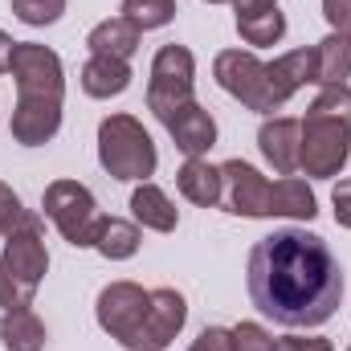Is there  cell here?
<instances>
[{"instance_id":"ac0fdd59","label":"cell","mask_w":351,"mask_h":351,"mask_svg":"<svg viewBox=\"0 0 351 351\" xmlns=\"http://www.w3.org/2000/svg\"><path fill=\"white\" fill-rule=\"evenodd\" d=\"M127 86H131V66L127 62L90 53V62L82 66V90H86L90 98H114Z\"/></svg>"},{"instance_id":"ba28073f","label":"cell","mask_w":351,"mask_h":351,"mask_svg":"<svg viewBox=\"0 0 351 351\" xmlns=\"http://www.w3.org/2000/svg\"><path fill=\"white\" fill-rule=\"evenodd\" d=\"M348 156H351V127H343L339 119L306 110L302 143H298V172L315 176V180H331V176L343 172Z\"/></svg>"},{"instance_id":"ffe728a7","label":"cell","mask_w":351,"mask_h":351,"mask_svg":"<svg viewBox=\"0 0 351 351\" xmlns=\"http://www.w3.org/2000/svg\"><path fill=\"white\" fill-rule=\"evenodd\" d=\"M319 58V86H343L351 78V33H327L315 45Z\"/></svg>"},{"instance_id":"836d02e7","label":"cell","mask_w":351,"mask_h":351,"mask_svg":"<svg viewBox=\"0 0 351 351\" xmlns=\"http://www.w3.org/2000/svg\"><path fill=\"white\" fill-rule=\"evenodd\" d=\"M143 351H156V348H143Z\"/></svg>"},{"instance_id":"4dcf8cb0","label":"cell","mask_w":351,"mask_h":351,"mask_svg":"<svg viewBox=\"0 0 351 351\" xmlns=\"http://www.w3.org/2000/svg\"><path fill=\"white\" fill-rule=\"evenodd\" d=\"M331 204H335V221L351 229V180H339L335 192H331Z\"/></svg>"},{"instance_id":"52a82bcc","label":"cell","mask_w":351,"mask_h":351,"mask_svg":"<svg viewBox=\"0 0 351 351\" xmlns=\"http://www.w3.org/2000/svg\"><path fill=\"white\" fill-rule=\"evenodd\" d=\"M45 217L58 225V233L74 245V250H90L102 225V213L94 204V192L78 180H53L41 196Z\"/></svg>"},{"instance_id":"7a4b0ae2","label":"cell","mask_w":351,"mask_h":351,"mask_svg":"<svg viewBox=\"0 0 351 351\" xmlns=\"http://www.w3.org/2000/svg\"><path fill=\"white\" fill-rule=\"evenodd\" d=\"M8 74L16 78V110H12V139L21 147H41L62 127V102H66V74L62 58L49 45L16 41Z\"/></svg>"},{"instance_id":"8992f818","label":"cell","mask_w":351,"mask_h":351,"mask_svg":"<svg viewBox=\"0 0 351 351\" xmlns=\"http://www.w3.org/2000/svg\"><path fill=\"white\" fill-rule=\"evenodd\" d=\"M213 78L225 94H233L241 106H250L258 114L282 110V98H278L274 78H269V66L250 49H221L217 62H213Z\"/></svg>"},{"instance_id":"d6a6232c","label":"cell","mask_w":351,"mask_h":351,"mask_svg":"<svg viewBox=\"0 0 351 351\" xmlns=\"http://www.w3.org/2000/svg\"><path fill=\"white\" fill-rule=\"evenodd\" d=\"M208 4H233V0H208Z\"/></svg>"},{"instance_id":"9c48e42d","label":"cell","mask_w":351,"mask_h":351,"mask_svg":"<svg viewBox=\"0 0 351 351\" xmlns=\"http://www.w3.org/2000/svg\"><path fill=\"white\" fill-rule=\"evenodd\" d=\"M147 302H152V290L135 286V282H110L102 294H98V327L119 339L123 348L143 351V323H147Z\"/></svg>"},{"instance_id":"484cf974","label":"cell","mask_w":351,"mask_h":351,"mask_svg":"<svg viewBox=\"0 0 351 351\" xmlns=\"http://www.w3.org/2000/svg\"><path fill=\"white\" fill-rule=\"evenodd\" d=\"M12 12H16V21H25V25L41 29V25H53V21H62V12H66V0H12Z\"/></svg>"},{"instance_id":"5b68a950","label":"cell","mask_w":351,"mask_h":351,"mask_svg":"<svg viewBox=\"0 0 351 351\" xmlns=\"http://www.w3.org/2000/svg\"><path fill=\"white\" fill-rule=\"evenodd\" d=\"M45 269H49V250H45L41 225L12 233L4 241V254H0V306L4 311L33 306Z\"/></svg>"},{"instance_id":"4fadbf2b","label":"cell","mask_w":351,"mask_h":351,"mask_svg":"<svg viewBox=\"0 0 351 351\" xmlns=\"http://www.w3.org/2000/svg\"><path fill=\"white\" fill-rule=\"evenodd\" d=\"M298 143H302V123L298 119H265L258 131V147H262L265 164L278 176L298 172Z\"/></svg>"},{"instance_id":"cb8c5ba5","label":"cell","mask_w":351,"mask_h":351,"mask_svg":"<svg viewBox=\"0 0 351 351\" xmlns=\"http://www.w3.org/2000/svg\"><path fill=\"white\" fill-rule=\"evenodd\" d=\"M37 225H41V217L29 213V208L21 204V196H16L8 184H0V237H12V233L37 229Z\"/></svg>"},{"instance_id":"1f68e13d","label":"cell","mask_w":351,"mask_h":351,"mask_svg":"<svg viewBox=\"0 0 351 351\" xmlns=\"http://www.w3.org/2000/svg\"><path fill=\"white\" fill-rule=\"evenodd\" d=\"M12 49H16V41L0 29V74H8V66H12Z\"/></svg>"},{"instance_id":"e575fe53","label":"cell","mask_w":351,"mask_h":351,"mask_svg":"<svg viewBox=\"0 0 351 351\" xmlns=\"http://www.w3.org/2000/svg\"><path fill=\"white\" fill-rule=\"evenodd\" d=\"M348 351H351V348H348Z\"/></svg>"},{"instance_id":"83f0119b","label":"cell","mask_w":351,"mask_h":351,"mask_svg":"<svg viewBox=\"0 0 351 351\" xmlns=\"http://www.w3.org/2000/svg\"><path fill=\"white\" fill-rule=\"evenodd\" d=\"M188 351H233V339H229V331H225V327H204Z\"/></svg>"},{"instance_id":"e0dca14e","label":"cell","mask_w":351,"mask_h":351,"mask_svg":"<svg viewBox=\"0 0 351 351\" xmlns=\"http://www.w3.org/2000/svg\"><path fill=\"white\" fill-rule=\"evenodd\" d=\"M90 53H102V58H119L127 62L135 49H139V29L127 21V16H110V21H98L86 37Z\"/></svg>"},{"instance_id":"603a6c76","label":"cell","mask_w":351,"mask_h":351,"mask_svg":"<svg viewBox=\"0 0 351 351\" xmlns=\"http://www.w3.org/2000/svg\"><path fill=\"white\" fill-rule=\"evenodd\" d=\"M123 16L139 33L164 29V25H172V16H176V0H123Z\"/></svg>"},{"instance_id":"8fae6325","label":"cell","mask_w":351,"mask_h":351,"mask_svg":"<svg viewBox=\"0 0 351 351\" xmlns=\"http://www.w3.org/2000/svg\"><path fill=\"white\" fill-rule=\"evenodd\" d=\"M164 127H168V135L176 139V147L188 156V160H204L208 156V147L217 143V123H213V114L192 98V102H184V106H176L168 119H160Z\"/></svg>"},{"instance_id":"2e32d148","label":"cell","mask_w":351,"mask_h":351,"mask_svg":"<svg viewBox=\"0 0 351 351\" xmlns=\"http://www.w3.org/2000/svg\"><path fill=\"white\" fill-rule=\"evenodd\" d=\"M131 213L143 229H156V233H172L180 225V213L176 204L164 196V188H156L152 180H143L135 192H131Z\"/></svg>"},{"instance_id":"30bf717a","label":"cell","mask_w":351,"mask_h":351,"mask_svg":"<svg viewBox=\"0 0 351 351\" xmlns=\"http://www.w3.org/2000/svg\"><path fill=\"white\" fill-rule=\"evenodd\" d=\"M196 58L184 45H164L152 62V82H147V106L156 110V119H168L176 106L192 102L196 94Z\"/></svg>"},{"instance_id":"4316f807","label":"cell","mask_w":351,"mask_h":351,"mask_svg":"<svg viewBox=\"0 0 351 351\" xmlns=\"http://www.w3.org/2000/svg\"><path fill=\"white\" fill-rule=\"evenodd\" d=\"M229 339H233V351H274L278 348V339L265 331L262 323H237L229 331Z\"/></svg>"},{"instance_id":"277c9868","label":"cell","mask_w":351,"mask_h":351,"mask_svg":"<svg viewBox=\"0 0 351 351\" xmlns=\"http://www.w3.org/2000/svg\"><path fill=\"white\" fill-rule=\"evenodd\" d=\"M98 164L114 180H139L143 184L156 172L160 156H156V143L135 114H106L98 123Z\"/></svg>"},{"instance_id":"d4e9b609","label":"cell","mask_w":351,"mask_h":351,"mask_svg":"<svg viewBox=\"0 0 351 351\" xmlns=\"http://www.w3.org/2000/svg\"><path fill=\"white\" fill-rule=\"evenodd\" d=\"M311 110L315 114H327V119H339L343 127H351V86H323L319 90V98L311 102Z\"/></svg>"},{"instance_id":"f1b7e54d","label":"cell","mask_w":351,"mask_h":351,"mask_svg":"<svg viewBox=\"0 0 351 351\" xmlns=\"http://www.w3.org/2000/svg\"><path fill=\"white\" fill-rule=\"evenodd\" d=\"M323 16L335 33H351V0H323Z\"/></svg>"},{"instance_id":"7c38bea8","label":"cell","mask_w":351,"mask_h":351,"mask_svg":"<svg viewBox=\"0 0 351 351\" xmlns=\"http://www.w3.org/2000/svg\"><path fill=\"white\" fill-rule=\"evenodd\" d=\"M184 319H188V302L184 294L172 286H160L152 290V302H147V323H143V348H168L176 335L184 331Z\"/></svg>"},{"instance_id":"44dd1931","label":"cell","mask_w":351,"mask_h":351,"mask_svg":"<svg viewBox=\"0 0 351 351\" xmlns=\"http://www.w3.org/2000/svg\"><path fill=\"white\" fill-rule=\"evenodd\" d=\"M139 241H143L139 225L119 221V217H102L98 237H94V250H98L102 258H110V262H127V258L139 254Z\"/></svg>"},{"instance_id":"d6986e66","label":"cell","mask_w":351,"mask_h":351,"mask_svg":"<svg viewBox=\"0 0 351 351\" xmlns=\"http://www.w3.org/2000/svg\"><path fill=\"white\" fill-rule=\"evenodd\" d=\"M0 343L8 351H41L45 348V323L37 319L33 306L4 311V319H0Z\"/></svg>"},{"instance_id":"3957f363","label":"cell","mask_w":351,"mask_h":351,"mask_svg":"<svg viewBox=\"0 0 351 351\" xmlns=\"http://www.w3.org/2000/svg\"><path fill=\"white\" fill-rule=\"evenodd\" d=\"M225 180V204L237 217H290V221H315L319 200L306 188V180L282 176V180H265L254 164L245 160H229L221 164Z\"/></svg>"},{"instance_id":"9a60e30c","label":"cell","mask_w":351,"mask_h":351,"mask_svg":"<svg viewBox=\"0 0 351 351\" xmlns=\"http://www.w3.org/2000/svg\"><path fill=\"white\" fill-rule=\"evenodd\" d=\"M176 184L180 192L200 204V208H213L225 200V180H221V168H213L208 160H184V168L176 172Z\"/></svg>"},{"instance_id":"6da1fadb","label":"cell","mask_w":351,"mask_h":351,"mask_svg":"<svg viewBox=\"0 0 351 351\" xmlns=\"http://www.w3.org/2000/svg\"><path fill=\"white\" fill-rule=\"evenodd\" d=\"M250 298L282 327H323L343 302V265L319 233L278 229L250 250Z\"/></svg>"},{"instance_id":"f546056e","label":"cell","mask_w":351,"mask_h":351,"mask_svg":"<svg viewBox=\"0 0 351 351\" xmlns=\"http://www.w3.org/2000/svg\"><path fill=\"white\" fill-rule=\"evenodd\" d=\"M274 351H331V339H323V335H286V339H278Z\"/></svg>"},{"instance_id":"7402d4cb","label":"cell","mask_w":351,"mask_h":351,"mask_svg":"<svg viewBox=\"0 0 351 351\" xmlns=\"http://www.w3.org/2000/svg\"><path fill=\"white\" fill-rule=\"evenodd\" d=\"M237 33H241V41L254 45V49L278 45V41L286 37V16L278 12V4H274V8H262V12H245V16H237Z\"/></svg>"},{"instance_id":"5bb4252c","label":"cell","mask_w":351,"mask_h":351,"mask_svg":"<svg viewBox=\"0 0 351 351\" xmlns=\"http://www.w3.org/2000/svg\"><path fill=\"white\" fill-rule=\"evenodd\" d=\"M269 78H274V90H278V98H282V106H286L302 86L319 82V58H315V49L282 53L278 62H269Z\"/></svg>"}]
</instances>
